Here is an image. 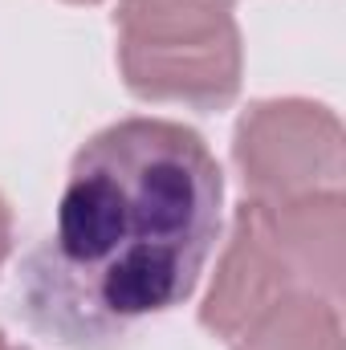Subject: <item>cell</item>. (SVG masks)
<instances>
[{
    "instance_id": "cell-1",
    "label": "cell",
    "mask_w": 346,
    "mask_h": 350,
    "mask_svg": "<svg viewBox=\"0 0 346 350\" xmlns=\"http://www.w3.org/2000/svg\"><path fill=\"white\" fill-rule=\"evenodd\" d=\"M224 175L172 118H122L74 155L53 232L16 273V310L66 350H122L183 306L220 241Z\"/></svg>"
},
{
    "instance_id": "cell-2",
    "label": "cell",
    "mask_w": 346,
    "mask_h": 350,
    "mask_svg": "<svg viewBox=\"0 0 346 350\" xmlns=\"http://www.w3.org/2000/svg\"><path fill=\"white\" fill-rule=\"evenodd\" d=\"M293 293H343V191L265 204L245 200L232 241L200 306L204 330L237 338L269 306Z\"/></svg>"
},
{
    "instance_id": "cell-3",
    "label": "cell",
    "mask_w": 346,
    "mask_h": 350,
    "mask_svg": "<svg viewBox=\"0 0 346 350\" xmlns=\"http://www.w3.org/2000/svg\"><path fill=\"white\" fill-rule=\"evenodd\" d=\"M237 0H122L118 66L135 98L220 110L241 90Z\"/></svg>"
},
{
    "instance_id": "cell-4",
    "label": "cell",
    "mask_w": 346,
    "mask_h": 350,
    "mask_svg": "<svg viewBox=\"0 0 346 350\" xmlns=\"http://www.w3.org/2000/svg\"><path fill=\"white\" fill-rule=\"evenodd\" d=\"M232 159L249 200L285 204L343 183V126L318 102H257L237 122Z\"/></svg>"
},
{
    "instance_id": "cell-5",
    "label": "cell",
    "mask_w": 346,
    "mask_h": 350,
    "mask_svg": "<svg viewBox=\"0 0 346 350\" xmlns=\"http://www.w3.org/2000/svg\"><path fill=\"white\" fill-rule=\"evenodd\" d=\"M232 350H343L338 301L318 293L281 297L232 338Z\"/></svg>"
},
{
    "instance_id": "cell-6",
    "label": "cell",
    "mask_w": 346,
    "mask_h": 350,
    "mask_svg": "<svg viewBox=\"0 0 346 350\" xmlns=\"http://www.w3.org/2000/svg\"><path fill=\"white\" fill-rule=\"evenodd\" d=\"M8 249H12V220H8V204L0 200V265L8 257Z\"/></svg>"
},
{
    "instance_id": "cell-7",
    "label": "cell",
    "mask_w": 346,
    "mask_h": 350,
    "mask_svg": "<svg viewBox=\"0 0 346 350\" xmlns=\"http://www.w3.org/2000/svg\"><path fill=\"white\" fill-rule=\"evenodd\" d=\"M0 350H12V347H8V342H4V334H0Z\"/></svg>"
},
{
    "instance_id": "cell-8",
    "label": "cell",
    "mask_w": 346,
    "mask_h": 350,
    "mask_svg": "<svg viewBox=\"0 0 346 350\" xmlns=\"http://www.w3.org/2000/svg\"><path fill=\"white\" fill-rule=\"evenodd\" d=\"M74 4H94V0H74Z\"/></svg>"
}]
</instances>
